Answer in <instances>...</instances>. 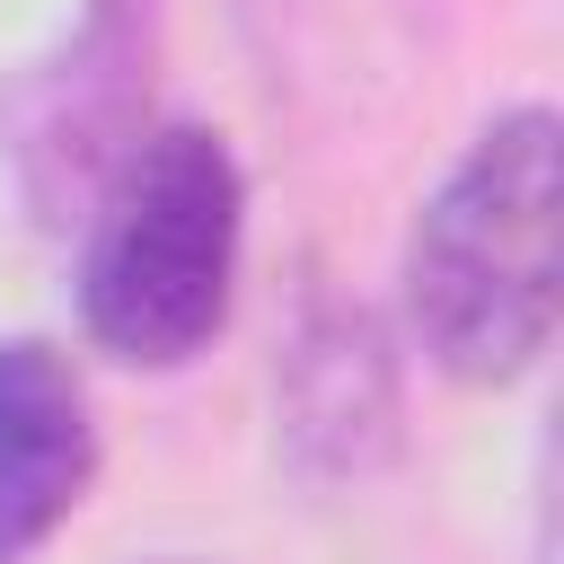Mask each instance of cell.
<instances>
[{
  "label": "cell",
  "instance_id": "cell-6",
  "mask_svg": "<svg viewBox=\"0 0 564 564\" xmlns=\"http://www.w3.org/2000/svg\"><path fill=\"white\" fill-rule=\"evenodd\" d=\"M159 564H220V555H159Z\"/></svg>",
  "mask_w": 564,
  "mask_h": 564
},
{
  "label": "cell",
  "instance_id": "cell-3",
  "mask_svg": "<svg viewBox=\"0 0 564 564\" xmlns=\"http://www.w3.org/2000/svg\"><path fill=\"white\" fill-rule=\"evenodd\" d=\"M150 35H159V0H88L79 9V35L35 70L9 150H18V194H26V212L44 229L79 220L88 194H97V176L150 123L141 115Z\"/></svg>",
  "mask_w": 564,
  "mask_h": 564
},
{
  "label": "cell",
  "instance_id": "cell-2",
  "mask_svg": "<svg viewBox=\"0 0 564 564\" xmlns=\"http://www.w3.org/2000/svg\"><path fill=\"white\" fill-rule=\"evenodd\" d=\"M247 176L212 123H141L79 212V326L123 370H185L238 291Z\"/></svg>",
  "mask_w": 564,
  "mask_h": 564
},
{
  "label": "cell",
  "instance_id": "cell-5",
  "mask_svg": "<svg viewBox=\"0 0 564 564\" xmlns=\"http://www.w3.org/2000/svg\"><path fill=\"white\" fill-rule=\"evenodd\" d=\"M97 485V405L62 344L0 335V564L44 555Z\"/></svg>",
  "mask_w": 564,
  "mask_h": 564
},
{
  "label": "cell",
  "instance_id": "cell-4",
  "mask_svg": "<svg viewBox=\"0 0 564 564\" xmlns=\"http://www.w3.org/2000/svg\"><path fill=\"white\" fill-rule=\"evenodd\" d=\"M273 432L291 476L308 485H370L397 441H405V397H397V344L361 300L308 291L273 370Z\"/></svg>",
  "mask_w": 564,
  "mask_h": 564
},
{
  "label": "cell",
  "instance_id": "cell-1",
  "mask_svg": "<svg viewBox=\"0 0 564 564\" xmlns=\"http://www.w3.org/2000/svg\"><path fill=\"white\" fill-rule=\"evenodd\" d=\"M564 123L555 106L494 115L405 238V326L458 388H511L555 335L564 264Z\"/></svg>",
  "mask_w": 564,
  "mask_h": 564
}]
</instances>
